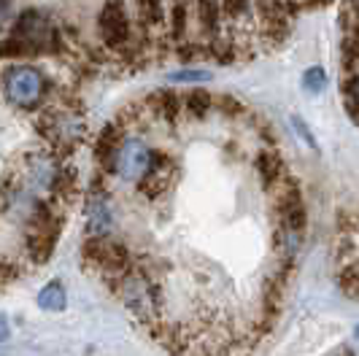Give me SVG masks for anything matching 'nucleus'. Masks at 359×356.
I'll return each mask as SVG.
<instances>
[{"instance_id":"nucleus-1","label":"nucleus","mask_w":359,"mask_h":356,"mask_svg":"<svg viewBox=\"0 0 359 356\" xmlns=\"http://www.w3.org/2000/svg\"><path fill=\"white\" fill-rule=\"evenodd\" d=\"M36 127L54 154H73L87 138V114L81 108L79 92L54 84L49 100L36 114Z\"/></svg>"},{"instance_id":"nucleus-2","label":"nucleus","mask_w":359,"mask_h":356,"mask_svg":"<svg viewBox=\"0 0 359 356\" xmlns=\"http://www.w3.org/2000/svg\"><path fill=\"white\" fill-rule=\"evenodd\" d=\"M165 173H168V157L146 141L138 130H133L127 119V132L116 146L111 178L127 186H135L144 197H154L162 189Z\"/></svg>"},{"instance_id":"nucleus-3","label":"nucleus","mask_w":359,"mask_h":356,"mask_svg":"<svg viewBox=\"0 0 359 356\" xmlns=\"http://www.w3.org/2000/svg\"><path fill=\"white\" fill-rule=\"evenodd\" d=\"M62 36L57 17L41 8H25L8 36L0 41V60L8 62H25L30 57H62Z\"/></svg>"},{"instance_id":"nucleus-4","label":"nucleus","mask_w":359,"mask_h":356,"mask_svg":"<svg viewBox=\"0 0 359 356\" xmlns=\"http://www.w3.org/2000/svg\"><path fill=\"white\" fill-rule=\"evenodd\" d=\"M52 89L54 81H49V76L30 62H8L0 73L3 100L8 106L30 111V114L41 111V106L49 100Z\"/></svg>"},{"instance_id":"nucleus-5","label":"nucleus","mask_w":359,"mask_h":356,"mask_svg":"<svg viewBox=\"0 0 359 356\" xmlns=\"http://www.w3.org/2000/svg\"><path fill=\"white\" fill-rule=\"evenodd\" d=\"M81 262L92 273L100 275V281L114 292V286L125 278L135 267L138 256L130 251L125 238L119 235H103V238H84L81 246Z\"/></svg>"},{"instance_id":"nucleus-6","label":"nucleus","mask_w":359,"mask_h":356,"mask_svg":"<svg viewBox=\"0 0 359 356\" xmlns=\"http://www.w3.org/2000/svg\"><path fill=\"white\" fill-rule=\"evenodd\" d=\"M65 173V162L60 154H54L52 149H33L25 151L19 157L17 170H11V176L17 178L25 189H30L41 200L52 203L54 189L60 184V178Z\"/></svg>"},{"instance_id":"nucleus-7","label":"nucleus","mask_w":359,"mask_h":356,"mask_svg":"<svg viewBox=\"0 0 359 356\" xmlns=\"http://www.w3.org/2000/svg\"><path fill=\"white\" fill-rule=\"evenodd\" d=\"M97 41L106 46L111 54L125 49L127 43L138 41L135 25L127 14V0H103L97 11Z\"/></svg>"},{"instance_id":"nucleus-8","label":"nucleus","mask_w":359,"mask_h":356,"mask_svg":"<svg viewBox=\"0 0 359 356\" xmlns=\"http://www.w3.org/2000/svg\"><path fill=\"white\" fill-rule=\"evenodd\" d=\"M116 227V214L111 205V197L100 186V178L92 184V192L87 195V238H103L114 235Z\"/></svg>"},{"instance_id":"nucleus-9","label":"nucleus","mask_w":359,"mask_h":356,"mask_svg":"<svg viewBox=\"0 0 359 356\" xmlns=\"http://www.w3.org/2000/svg\"><path fill=\"white\" fill-rule=\"evenodd\" d=\"M189 19L192 0H165V41L173 52L189 41Z\"/></svg>"},{"instance_id":"nucleus-10","label":"nucleus","mask_w":359,"mask_h":356,"mask_svg":"<svg viewBox=\"0 0 359 356\" xmlns=\"http://www.w3.org/2000/svg\"><path fill=\"white\" fill-rule=\"evenodd\" d=\"M192 14H195V22H198L200 30V43L203 49L216 41L224 27V14H222V3L219 0H192Z\"/></svg>"},{"instance_id":"nucleus-11","label":"nucleus","mask_w":359,"mask_h":356,"mask_svg":"<svg viewBox=\"0 0 359 356\" xmlns=\"http://www.w3.org/2000/svg\"><path fill=\"white\" fill-rule=\"evenodd\" d=\"M254 167H257V176H259L262 186H265L268 192L276 184H281V181L289 176L278 146H265V149H259L257 157H254Z\"/></svg>"},{"instance_id":"nucleus-12","label":"nucleus","mask_w":359,"mask_h":356,"mask_svg":"<svg viewBox=\"0 0 359 356\" xmlns=\"http://www.w3.org/2000/svg\"><path fill=\"white\" fill-rule=\"evenodd\" d=\"M138 17V38L146 46L151 43V33L165 27V0H133Z\"/></svg>"},{"instance_id":"nucleus-13","label":"nucleus","mask_w":359,"mask_h":356,"mask_svg":"<svg viewBox=\"0 0 359 356\" xmlns=\"http://www.w3.org/2000/svg\"><path fill=\"white\" fill-rule=\"evenodd\" d=\"M211 111H214V95L211 92H205V89L184 92V119L203 122Z\"/></svg>"},{"instance_id":"nucleus-14","label":"nucleus","mask_w":359,"mask_h":356,"mask_svg":"<svg viewBox=\"0 0 359 356\" xmlns=\"http://www.w3.org/2000/svg\"><path fill=\"white\" fill-rule=\"evenodd\" d=\"M38 305L43 310H49V313H60L65 308V289H62V284L60 281H49L38 292Z\"/></svg>"},{"instance_id":"nucleus-15","label":"nucleus","mask_w":359,"mask_h":356,"mask_svg":"<svg viewBox=\"0 0 359 356\" xmlns=\"http://www.w3.org/2000/svg\"><path fill=\"white\" fill-rule=\"evenodd\" d=\"M214 111H219V114H224V116H249V111H246V106L241 103V100H235V97H230V95H214Z\"/></svg>"},{"instance_id":"nucleus-16","label":"nucleus","mask_w":359,"mask_h":356,"mask_svg":"<svg viewBox=\"0 0 359 356\" xmlns=\"http://www.w3.org/2000/svg\"><path fill=\"white\" fill-rule=\"evenodd\" d=\"M224 19H243L254 8V0H219Z\"/></svg>"},{"instance_id":"nucleus-17","label":"nucleus","mask_w":359,"mask_h":356,"mask_svg":"<svg viewBox=\"0 0 359 356\" xmlns=\"http://www.w3.org/2000/svg\"><path fill=\"white\" fill-rule=\"evenodd\" d=\"M303 84H306L308 92H322L324 84H327V76H324L322 68H308L306 76H303Z\"/></svg>"},{"instance_id":"nucleus-18","label":"nucleus","mask_w":359,"mask_h":356,"mask_svg":"<svg viewBox=\"0 0 359 356\" xmlns=\"http://www.w3.org/2000/svg\"><path fill=\"white\" fill-rule=\"evenodd\" d=\"M170 81H208V73L205 71H181V73H173Z\"/></svg>"},{"instance_id":"nucleus-19","label":"nucleus","mask_w":359,"mask_h":356,"mask_svg":"<svg viewBox=\"0 0 359 356\" xmlns=\"http://www.w3.org/2000/svg\"><path fill=\"white\" fill-rule=\"evenodd\" d=\"M6 338H8V321L0 316V343H3Z\"/></svg>"},{"instance_id":"nucleus-20","label":"nucleus","mask_w":359,"mask_h":356,"mask_svg":"<svg viewBox=\"0 0 359 356\" xmlns=\"http://www.w3.org/2000/svg\"><path fill=\"white\" fill-rule=\"evenodd\" d=\"M8 6H11V0H0V19L6 17V11H8Z\"/></svg>"},{"instance_id":"nucleus-21","label":"nucleus","mask_w":359,"mask_h":356,"mask_svg":"<svg viewBox=\"0 0 359 356\" xmlns=\"http://www.w3.org/2000/svg\"><path fill=\"white\" fill-rule=\"evenodd\" d=\"M357 338H359V327H357Z\"/></svg>"}]
</instances>
